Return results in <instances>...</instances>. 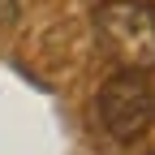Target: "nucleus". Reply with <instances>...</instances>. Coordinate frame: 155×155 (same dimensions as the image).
<instances>
[{
	"mask_svg": "<svg viewBox=\"0 0 155 155\" xmlns=\"http://www.w3.org/2000/svg\"><path fill=\"white\" fill-rule=\"evenodd\" d=\"M95 112H99V125L112 134L116 142H134L155 125V86L142 73H112L99 86V99H95Z\"/></svg>",
	"mask_w": 155,
	"mask_h": 155,
	"instance_id": "2",
	"label": "nucleus"
},
{
	"mask_svg": "<svg viewBox=\"0 0 155 155\" xmlns=\"http://www.w3.org/2000/svg\"><path fill=\"white\" fill-rule=\"evenodd\" d=\"M95 39L121 69H155V5L104 0L95 9Z\"/></svg>",
	"mask_w": 155,
	"mask_h": 155,
	"instance_id": "1",
	"label": "nucleus"
},
{
	"mask_svg": "<svg viewBox=\"0 0 155 155\" xmlns=\"http://www.w3.org/2000/svg\"><path fill=\"white\" fill-rule=\"evenodd\" d=\"M13 17H17V5L13 0H0V26H9Z\"/></svg>",
	"mask_w": 155,
	"mask_h": 155,
	"instance_id": "3",
	"label": "nucleus"
}]
</instances>
